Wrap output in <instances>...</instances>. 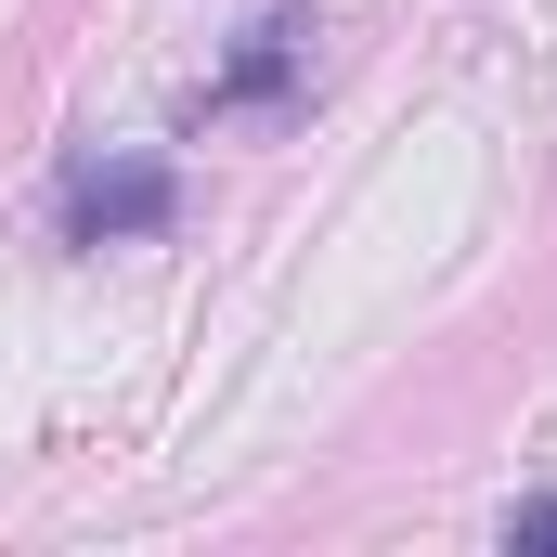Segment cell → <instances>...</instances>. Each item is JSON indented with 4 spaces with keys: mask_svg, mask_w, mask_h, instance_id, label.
<instances>
[{
    "mask_svg": "<svg viewBox=\"0 0 557 557\" xmlns=\"http://www.w3.org/2000/svg\"><path fill=\"white\" fill-rule=\"evenodd\" d=\"M169 169L156 156H78L65 169V234L78 247H131V234H169Z\"/></svg>",
    "mask_w": 557,
    "mask_h": 557,
    "instance_id": "obj_1",
    "label": "cell"
},
{
    "mask_svg": "<svg viewBox=\"0 0 557 557\" xmlns=\"http://www.w3.org/2000/svg\"><path fill=\"white\" fill-rule=\"evenodd\" d=\"M298 52H311V26H298V13H273V26H247V52H234V65L208 78V104H221V117H234V104H273L285 78H298Z\"/></svg>",
    "mask_w": 557,
    "mask_h": 557,
    "instance_id": "obj_2",
    "label": "cell"
},
{
    "mask_svg": "<svg viewBox=\"0 0 557 557\" xmlns=\"http://www.w3.org/2000/svg\"><path fill=\"white\" fill-rule=\"evenodd\" d=\"M519 545H557V493H545V506H519Z\"/></svg>",
    "mask_w": 557,
    "mask_h": 557,
    "instance_id": "obj_3",
    "label": "cell"
}]
</instances>
